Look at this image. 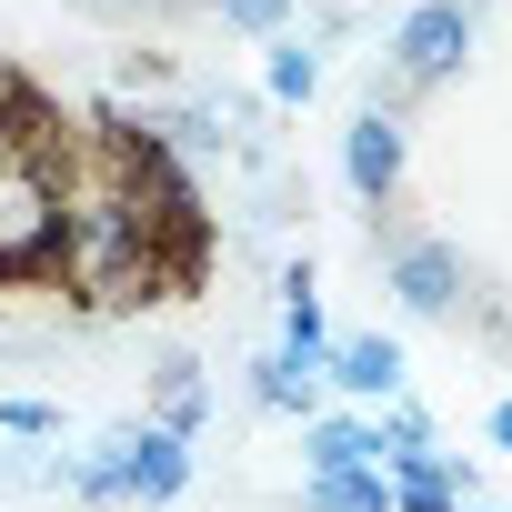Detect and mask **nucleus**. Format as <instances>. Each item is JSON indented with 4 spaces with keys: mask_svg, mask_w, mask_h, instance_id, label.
<instances>
[{
    "mask_svg": "<svg viewBox=\"0 0 512 512\" xmlns=\"http://www.w3.org/2000/svg\"><path fill=\"white\" fill-rule=\"evenodd\" d=\"M171 221H181V211H171V181H161L151 161L111 171L101 191H61V272H71V292H91V302L151 292Z\"/></svg>",
    "mask_w": 512,
    "mask_h": 512,
    "instance_id": "1",
    "label": "nucleus"
},
{
    "mask_svg": "<svg viewBox=\"0 0 512 512\" xmlns=\"http://www.w3.org/2000/svg\"><path fill=\"white\" fill-rule=\"evenodd\" d=\"M61 482L81 502H171L191 482V442L161 432V422H121V432H101V452L61 462Z\"/></svg>",
    "mask_w": 512,
    "mask_h": 512,
    "instance_id": "2",
    "label": "nucleus"
},
{
    "mask_svg": "<svg viewBox=\"0 0 512 512\" xmlns=\"http://www.w3.org/2000/svg\"><path fill=\"white\" fill-rule=\"evenodd\" d=\"M41 262H61V171L0 141V272H41Z\"/></svg>",
    "mask_w": 512,
    "mask_h": 512,
    "instance_id": "3",
    "label": "nucleus"
},
{
    "mask_svg": "<svg viewBox=\"0 0 512 512\" xmlns=\"http://www.w3.org/2000/svg\"><path fill=\"white\" fill-rule=\"evenodd\" d=\"M472 51V0H422V11L392 31V71L402 81H452Z\"/></svg>",
    "mask_w": 512,
    "mask_h": 512,
    "instance_id": "4",
    "label": "nucleus"
},
{
    "mask_svg": "<svg viewBox=\"0 0 512 512\" xmlns=\"http://www.w3.org/2000/svg\"><path fill=\"white\" fill-rule=\"evenodd\" d=\"M342 181H352L362 211H392V191H402V121H392L382 101L342 131Z\"/></svg>",
    "mask_w": 512,
    "mask_h": 512,
    "instance_id": "5",
    "label": "nucleus"
},
{
    "mask_svg": "<svg viewBox=\"0 0 512 512\" xmlns=\"http://www.w3.org/2000/svg\"><path fill=\"white\" fill-rule=\"evenodd\" d=\"M392 292H402V312H452L462 302V251L452 241H392Z\"/></svg>",
    "mask_w": 512,
    "mask_h": 512,
    "instance_id": "6",
    "label": "nucleus"
},
{
    "mask_svg": "<svg viewBox=\"0 0 512 512\" xmlns=\"http://www.w3.org/2000/svg\"><path fill=\"white\" fill-rule=\"evenodd\" d=\"M322 382H342L352 402H402V342H382V332L332 342V352H322Z\"/></svg>",
    "mask_w": 512,
    "mask_h": 512,
    "instance_id": "7",
    "label": "nucleus"
},
{
    "mask_svg": "<svg viewBox=\"0 0 512 512\" xmlns=\"http://www.w3.org/2000/svg\"><path fill=\"white\" fill-rule=\"evenodd\" d=\"M392 472V512H462L472 502V472L452 462V452H402V462H382Z\"/></svg>",
    "mask_w": 512,
    "mask_h": 512,
    "instance_id": "8",
    "label": "nucleus"
},
{
    "mask_svg": "<svg viewBox=\"0 0 512 512\" xmlns=\"http://www.w3.org/2000/svg\"><path fill=\"white\" fill-rule=\"evenodd\" d=\"M302 452H312V472H382V432L372 422H342V412H322L302 432Z\"/></svg>",
    "mask_w": 512,
    "mask_h": 512,
    "instance_id": "9",
    "label": "nucleus"
},
{
    "mask_svg": "<svg viewBox=\"0 0 512 512\" xmlns=\"http://www.w3.org/2000/svg\"><path fill=\"white\" fill-rule=\"evenodd\" d=\"M322 352H332V332H322V292L292 272V282H282V362L322 372Z\"/></svg>",
    "mask_w": 512,
    "mask_h": 512,
    "instance_id": "10",
    "label": "nucleus"
},
{
    "mask_svg": "<svg viewBox=\"0 0 512 512\" xmlns=\"http://www.w3.org/2000/svg\"><path fill=\"white\" fill-rule=\"evenodd\" d=\"M302 502L312 512H392V472H312Z\"/></svg>",
    "mask_w": 512,
    "mask_h": 512,
    "instance_id": "11",
    "label": "nucleus"
},
{
    "mask_svg": "<svg viewBox=\"0 0 512 512\" xmlns=\"http://www.w3.org/2000/svg\"><path fill=\"white\" fill-rule=\"evenodd\" d=\"M251 392H262L272 412H302V422H322V372H302V362H251Z\"/></svg>",
    "mask_w": 512,
    "mask_h": 512,
    "instance_id": "12",
    "label": "nucleus"
},
{
    "mask_svg": "<svg viewBox=\"0 0 512 512\" xmlns=\"http://www.w3.org/2000/svg\"><path fill=\"white\" fill-rule=\"evenodd\" d=\"M201 412H211V382L171 352V362H161V432H181V442H191V432H201Z\"/></svg>",
    "mask_w": 512,
    "mask_h": 512,
    "instance_id": "13",
    "label": "nucleus"
},
{
    "mask_svg": "<svg viewBox=\"0 0 512 512\" xmlns=\"http://www.w3.org/2000/svg\"><path fill=\"white\" fill-rule=\"evenodd\" d=\"M312 91H322V51L302 31H282L272 41V101H312Z\"/></svg>",
    "mask_w": 512,
    "mask_h": 512,
    "instance_id": "14",
    "label": "nucleus"
},
{
    "mask_svg": "<svg viewBox=\"0 0 512 512\" xmlns=\"http://www.w3.org/2000/svg\"><path fill=\"white\" fill-rule=\"evenodd\" d=\"M0 432H21V442H51V432H61V412H51V402H0Z\"/></svg>",
    "mask_w": 512,
    "mask_h": 512,
    "instance_id": "15",
    "label": "nucleus"
},
{
    "mask_svg": "<svg viewBox=\"0 0 512 512\" xmlns=\"http://www.w3.org/2000/svg\"><path fill=\"white\" fill-rule=\"evenodd\" d=\"M282 11H292V0H221L231 31H282Z\"/></svg>",
    "mask_w": 512,
    "mask_h": 512,
    "instance_id": "16",
    "label": "nucleus"
},
{
    "mask_svg": "<svg viewBox=\"0 0 512 512\" xmlns=\"http://www.w3.org/2000/svg\"><path fill=\"white\" fill-rule=\"evenodd\" d=\"M492 442H512V402H492Z\"/></svg>",
    "mask_w": 512,
    "mask_h": 512,
    "instance_id": "17",
    "label": "nucleus"
},
{
    "mask_svg": "<svg viewBox=\"0 0 512 512\" xmlns=\"http://www.w3.org/2000/svg\"><path fill=\"white\" fill-rule=\"evenodd\" d=\"M462 512H502V502H462Z\"/></svg>",
    "mask_w": 512,
    "mask_h": 512,
    "instance_id": "18",
    "label": "nucleus"
}]
</instances>
